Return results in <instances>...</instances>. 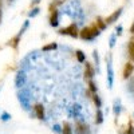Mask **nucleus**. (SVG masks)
Wrapping results in <instances>:
<instances>
[{
    "instance_id": "obj_1",
    "label": "nucleus",
    "mask_w": 134,
    "mask_h": 134,
    "mask_svg": "<svg viewBox=\"0 0 134 134\" xmlns=\"http://www.w3.org/2000/svg\"><path fill=\"white\" fill-rule=\"evenodd\" d=\"M100 34V30L97 27V24L94 26H90V27H85L83 30L79 31V36L83 39V40H91L94 38H97Z\"/></svg>"
},
{
    "instance_id": "obj_13",
    "label": "nucleus",
    "mask_w": 134,
    "mask_h": 134,
    "mask_svg": "<svg viewBox=\"0 0 134 134\" xmlns=\"http://www.w3.org/2000/svg\"><path fill=\"white\" fill-rule=\"evenodd\" d=\"M62 134H74V131H72V126L69 124V122H64V124H63Z\"/></svg>"
},
{
    "instance_id": "obj_22",
    "label": "nucleus",
    "mask_w": 134,
    "mask_h": 134,
    "mask_svg": "<svg viewBox=\"0 0 134 134\" xmlns=\"http://www.w3.org/2000/svg\"><path fill=\"white\" fill-rule=\"evenodd\" d=\"M52 130L57 133V134H62V130H63V126H59V125H54L52 126Z\"/></svg>"
},
{
    "instance_id": "obj_6",
    "label": "nucleus",
    "mask_w": 134,
    "mask_h": 134,
    "mask_svg": "<svg viewBox=\"0 0 134 134\" xmlns=\"http://www.w3.org/2000/svg\"><path fill=\"white\" fill-rule=\"evenodd\" d=\"M133 72H134V64H133V62H127L124 67V74H122L124 75V79H130Z\"/></svg>"
},
{
    "instance_id": "obj_21",
    "label": "nucleus",
    "mask_w": 134,
    "mask_h": 134,
    "mask_svg": "<svg viewBox=\"0 0 134 134\" xmlns=\"http://www.w3.org/2000/svg\"><path fill=\"white\" fill-rule=\"evenodd\" d=\"M39 11H40V9H39L38 7H35V8H34V9L31 11V12L28 14V16H30V18H35V16L39 14Z\"/></svg>"
},
{
    "instance_id": "obj_19",
    "label": "nucleus",
    "mask_w": 134,
    "mask_h": 134,
    "mask_svg": "<svg viewBox=\"0 0 134 134\" xmlns=\"http://www.w3.org/2000/svg\"><path fill=\"white\" fill-rule=\"evenodd\" d=\"M23 82H24V76H21V72H19L18 76H16V86L20 87L21 85H23Z\"/></svg>"
},
{
    "instance_id": "obj_16",
    "label": "nucleus",
    "mask_w": 134,
    "mask_h": 134,
    "mask_svg": "<svg viewBox=\"0 0 134 134\" xmlns=\"http://www.w3.org/2000/svg\"><path fill=\"white\" fill-rule=\"evenodd\" d=\"M93 99H94V103H95V106L98 107V109H100V106H102V100H100V98H99V95L95 93V94H93Z\"/></svg>"
},
{
    "instance_id": "obj_28",
    "label": "nucleus",
    "mask_w": 134,
    "mask_h": 134,
    "mask_svg": "<svg viewBox=\"0 0 134 134\" xmlns=\"http://www.w3.org/2000/svg\"><path fill=\"white\" fill-rule=\"evenodd\" d=\"M0 23H2V0H0Z\"/></svg>"
},
{
    "instance_id": "obj_3",
    "label": "nucleus",
    "mask_w": 134,
    "mask_h": 134,
    "mask_svg": "<svg viewBox=\"0 0 134 134\" xmlns=\"http://www.w3.org/2000/svg\"><path fill=\"white\" fill-rule=\"evenodd\" d=\"M107 60V85L109 88H113V83H114V71H113V64H111V55H109Z\"/></svg>"
},
{
    "instance_id": "obj_33",
    "label": "nucleus",
    "mask_w": 134,
    "mask_h": 134,
    "mask_svg": "<svg viewBox=\"0 0 134 134\" xmlns=\"http://www.w3.org/2000/svg\"><path fill=\"white\" fill-rule=\"evenodd\" d=\"M133 115H134V114H133Z\"/></svg>"
},
{
    "instance_id": "obj_2",
    "label": "nucleus",
    "mask_w": 134,
    "mask_h": 134,
    "mask_svg": "<svg viewBox=\"0 0 134 134\" xmlns=\"http://www.w3.org/2000/svg\"><path fill=\"white\" fill-rule=\"evenodd\" d=\"M59 34H60V35H69L71 38H78V36H79V31H78L75 23L70 24L69 27H66V28L59 30Z\"/></svg>"
},
{
    "instance_id": "obj_26",
    "label": "nucleus",
    "mask_w": 134,
    "mask_h": 134,
    "mask_svg": "<svg viewBox=\"0 0 134 134\" xmlns=\"http://www.w3.org/2000/svg\"><path fill=\"white\" fill-rule=\"evenodd\" d=\"M115 31H117V35H121V34H122V27L118 26V27L115 28Z\"/></svg>"
},
{
    "instance_id": "obj_25",
    "label": "nucleus",
    "mask_w": 134,
    "mask_h": 134,
    "mask_svg": "<svg viewBox=\"0 0 134 134\" xmlns=\"http://www.w3.org/2000/svg\"><path fill=\"white\" fill-rule=\"evenodd\" d=\"M93 57H94V60H95V63H97V66L99 64V57H98V51H94L93 52Z\"/></svg>"
},
{
    "instance_id": "obj_18",
    "label": "nucleus",
    "mask_w": 134,
    "mask_h": 134,
    "mask_svg": "<svg viewBox=\"0 0 134 134\" xmlns=\"http://www.w3.org/2000/svg\"><path fill=\"white\" fill-rule=\"evenodd\" d=\"M0 119H2L3 122H7V121H9V119H11V114H9V113H7V111H3V113L0 114Z\"/></svg>"
},
{
    "instance_id": "obj_11",
    "label": "nucleus",
    "mask_w": 134,
    "mask_h": 134,
    "mask_svg": "<svg viewBox=\"0 0 134 134\" xmlns=\"http://www.w3.org/2000/svg\"><path fill=\"white\" fill-rule=\"evenodd\" d=\"M127 52H129V58L131 62H134V39H131L129 42V46H127Z\"/></svg>"
},
{
    "instance_id": "obj_9",
    "label": "nucleus",
    "mask_w": 134,
    "mask_h": 134,
    "mask_svg": "<svg viewBox=\"0 0 134 134\" xmlns=\"http://www.w3.org/2000/svg\"><path fill=\"white\" fill-rule=\"evenodd\" d=\"M58 11L55 9V11H52L51 12V16H50V26H52V27H57L58 24H59V21H58Z\"/></svg>"
},
{
    "instance_id": "obj_31",
    "label": "nucleus",
    "mask_w": 134,
    "mask_h": 134,
    "mask_svg": "<svg viewBox=\"0 0 134 134\" xmlns=\"http://www.w3.org/2000/svg\"><path fill=\"white\" fill-rule=\"evenodd\" d=\"M131 94H133V95H134V90H133V91H131Z\"/></svg>"
},
{
    "instance_id": "obj_20",
    "label": "nucleus",
    "mask_w": 134,
    "mask_h": 134,
    "mask_svg": "<svg viewBox=\"0 0 134 134\" xmlns=\"http://www.w3.org/2000/svg\"><path fill=\"white\" fill-rule=\"evenodd\" d=\"M88 88H90V91H93L94 94L97 93V86H95V83L90 79V81H88Z\"/></svg>"
},
{
    "instance_id": "obj_24",
    "label": "nucleus",
    "mask_w": 134,
    "mask_h": 134,
    "mask_svg": "<svg viewBox=\"0 0 134 134\" xmlns=\"http://www.w3.org/2000/svg\"><path fill=\"white\" fill-rule=\"evenodd\" d=\"M109 46H110L111 48L115 46V35H111V36H110V43H109Z\"/></svg>"
},
{
    "instance_id": "obj_10",
    "label": "nucleus",
    "mask_w": 134,
    "mask_h": 134,
    "mask_svg": "<svg viewBox=\"0 0 134 134\" xmlns=\"http://www.w3.org/2000/svg\"><path fill=\"white\" fill-rule=\"evenodd\" d=\"M113 111H114V115L118 117L122 111V106H121V100L119 99H115L114 100V106H113Z\"/></svg>"
},
{
    "instance_id": "obj_12",
    "label": "nucleus",
    "mask_w": 134,
    "mask_h": 134,
    "mask_svg": "<svg viewBox=\"0 0 134 134\" xmlns=\"http://www.w3.org/2000/svg\"><path fill=\"white\" fill-rule=\"evenodd\" d=\"M103 119H105L103 111L100 110V109H97V117H95V124H97V125H100V124H103Z\"/></svg>"
},
{
    "instance_id": "obj_23",
    "label": "nucleus",
    "mask_w": 134,
    "mask_h": 134,
    "mask_svg": "<svg viewBox=\"0 0 134 134\" xmlns=\"http://www.w3.org/2000/svg\"><path fill=\"white\" fill-rule=\"evenodd\" d=\"M19 39H20V36H19V35H16V36L14 38V40H12V42H9V43H12V47H14V48H16V47H18Z\"/></svg>"
},
{
    "instance_id": "obj_15",
    "label": "nucleus",
    "mask_w": 134,
    "mask_h": 134,
    "mask_svg": "<svg viewBox=\"0 0 134 134\" xmlns=\"http://www.w3.org/2000/svg\"><path fill=\"white\" fill-rule=\"evenodd\" d=\"M95 24H97V27L99 28V30H105V27L107 26L106 24V21L102 19V18H97V21H95Z\"/></svg>"
},
{
    "instance_id": "obj_14",
    "label": "nucleus",
    "mask_w": 134,
    "mask_h": 134,
    "mask_svg": "<svg viewBox=\"0 0 134 134\" xmlns=\"http://www.w3.org/2000/svg\"><path fill=\"white\" fill-rule=\"evenodd\" d=\"M75 57H76V59H78V62H79V63H83V62L86 60L85 54H83V51H81V50H76V51H75Z\"/></svg>"
},
{
    "instance_id": "obj_8",
    "label": "nucleus",
    "mask_w": 134,
    "mask_h": 134,
    "mask_svg": "<svg viewBox=\"0 0 134 134\" xmlns=\"http://www.w3.org/2000/svg\"><path fill=\"white\" fill-rule=\"evenodd\" d=\"M34 110H35L36 118H38V119H40V121H43V119H44V107H43V105H40V103L35 105Z\"/></svg>"
},
{
    "instance_id": "obj_29",
    "label": "nucleus",
    "mask_w": 134,
    "mask_h": 134,
    "mask_svg": "<svg viewBox=\"0 0 134 134\" xmlns=\"http://www.w3.org/2000/svg\"><path fill=\"white\" fill-rule=\"evenodd\" d=\"M130 32L134 35V23H133V26H131V28H130Z\"/></svg>"
},
{
    "instance_id": "obj_32",
    "label": "nucleus",
    "mask_w": 134,
    "mask_h": 134,
    "mask_svg": "<svg viewBox=\"0 0 134 134\" xmlns=\"http://www.w3.org/2000/svg\"><path fill=\"white\" fill-rule=\"evenodd\" d=\"M0 90H2V86H0Z\"/></svg>"
},
{
    "instance_id": "obj_17",
    "label": "nucleus",
    "mask_w": 134,
    "mask_h": 134,
    "mask_svg": "<svg viewBox=\"0 0 134 134\" xmlns=\"http://www.w3.org/2000/svg\"><path fill=\"white\" fill-rule=\"evenodd\" d=\"M57 47H58L57 43H50V44H47V46H44L42 48V51H51V50H55Z\"/></svg>"
},
{
    "instance_id": "obj_27",
    "label": "nucleus",
    "mask_w": 134,
    "mask_h": 134,
    "mask_svg": "<svg viewBox=\"0 0 134 134\" xmlns=\"http://www.w3.org/2000/svg\"><path fill=\"white\" fill-rule=\"evenodd\" d=\"M40 2V0H32V3H31V5H36L38 3Z\"/></svg>"
},
{
    "instance_id": "obj_4",
    "label": "nucleus",
    "mask_w": 134,
    "mask_h": 134,
    "mask_svg": "<svg viewBox=\"0 0 134 134\" xmlns=\"http://www.w3.org/2000/svg\"><path fill=\"white\" fill-rule=\"evenodd\" d=\"M122 11H124V8H118V9H115L111 15H109L106 19H105V21H106V24H113V23H115V21H118V19H119V16L122 15Z\"/></svg>"
},
{
    "instance_id": "obj_5",
    "label": "nucleus",
    "mask_w": 134,
    "mask_h": 134,
    "mask_svg": "<svg viewBox=\"0 0 134 134\" xmlns=\"http://www.w3.org/2000/svg\"><path fill=\"white\" fill-rule=\"evenodd\" d=\"M75 134H91V131H90V127H88L85 122L78 121L76 126H75Z\"/></svg>"
},
{
    "instance_id": "obj_7",
    "label": "nucleus",
    "mask_w": 134,
    "mask_h": 134,
    "mask_svg": "<svg viewBox=\"0 0 134 134\" xmlns=\"http://www.w3.org/2000/svg\"><path fill=\"white\" fill-rule=\"evenodd\" d=\"M95 75V71H94V67L91 66V63L86 62L85 64V76L87 78V79H91V78Z\"/></svg>"
},
{
    "instance_id": "obj_30",
    "label": "nucleus",
    "mask_w": 134,
    "mask_h": 134,
    "mask_svg": "<svg viewBox=\"0 0 134 134\" xmlns=\"http://www.w3.org/2000/svg\"><path fill=\"white\" fill-rule=\"evenodd\" d=\"M15 0H8V4H11V3H14Z\"/></svg>"
}]
</instances>
